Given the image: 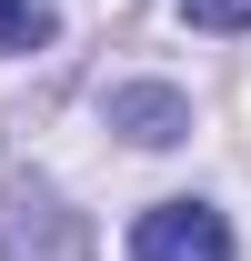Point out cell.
<instances>
[{"mask_svg": "<svg viewBox=\"0 0 251 261\" xmlns=\"http://www.w3.org/2000/svg\"><path fill=\"white\" fill-rule=\"evenodd\" d=\"M111 130H131L141 151H161V141H181V130H191V100H181V91H161V81L111 91Z\"/></svg>", "mask_w": 251, "mask_h": 261, "instance_id": "3", "label": "cell"}, {"mask_svg": "<svg viewBox=\"0 0 251 261\" xmlns=\"http://www.w3.org/2000/svg\"><path fill=\"white\" fill-rule=\"evenodd\" d=\"M181 20H191V31H241L251 0H181Z\"/></svg>", "mask_w": 251, "mask_h": 261, "instance_id": "5", "label": "cell"}, {"mask_svg": "<svg viewBox=\"0 0 251 261\" xmlns=\"http://www.w3.org/2000/svg\"><path fill=\"white\" fill-rule=\"evenodd\" d=\"M0 261H91V221L40 181H10L0 201Z\"/></svg>", "mask_w": 251, "mask_h": 261, "instance_id": "1", "label": "cell"}, {"mask_svg": "<svg viewBox=\"0 0 251 261\" xmlns=\"http://www.w3.org/2000/svg\"><path fill=\"white\" fill-rule=\"evenodd\" d=\"M131 261H231V221L211 201H161L131 221Z\"/></svg>", "mask_w": 251, "mask_h": 261, "instance_id": "2", "label": "cell"}, {"mask_svg": "<svg viewBox=\"0 0 251 261\" xmlns=\"http://www.w3.org/2000/svg\"><path fill=\"white\" fill-rule=\"evenodd\" d=\"M51 40V0H0V50H40Z\"/></svg>", "mask_w": 251, "mask_h": 261, "instance_id": "4", "label": "cell"}]
</instances>
